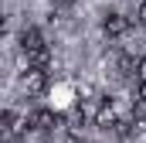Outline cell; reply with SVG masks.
Instances as JSON below:
<instances>
[{
    "instance_id": "cell-7",
    "label": "cell",
    "mask_w": 146,
    "mask_h": 143,
    "mask_svg": "<svg viewBox=\"0 0 146 143\" xmlns=\"http://www.w3.org/2000/svg\"><path fill=\"white\" fill-rule=\"evenodd\" d=\"M136 17H139V24H143V27H146V0H143V3H139V14H136Z\"/></svg>"
},
{
    "instance_id": "cell-6",
    "label": "cell",
    "mask_w": 146,
    "mask_h": 143,
    "mask_svg": "<svg viewBox=\"0 0 146 143\" xmlns=\"http://www.w3.org/2000/svg\"><path fill=\"white\" fill-rule=\"evenodd\" d=\"M136 75H139V85H143L146 82V58H139V72H136Z\"/></svg>"
},
{
    "instance_id": "cell-2",
    "label": "cell",
    "mask_w": 146,
    "mask_h": 143,
    "mask_svg": "<svg viewBox=\"0 0 146 143\" xmlns=\"http://www.w3.org/2000/svg\"><path fill=\"white\" fill-rule=\"evenodd\" d=\"M58 126H61V116H58V112H51V109H37V112H31V130L51 133V130H58Z\"/></svg>"
},
{
    "instance_id": "cell-9",
    "label": "cell",
    "mask_w": 146,
    "mask_h": 143,
    "mask_svg": "<svg viewBox=\"0 0 146 143\" xmlns=\"http://www.w3.org/2000/svg\"><path fill=\"white\" fill-rule=\"evenodd\" d=\"M54 3H65V7H68V3H72V0H54Z\"/></svg>"
},
{
    "instance_id": "cell-4",
    "label": "cell",
    "mask_w": 146,
    "mask_h": 143,
    "mask_svg": "<svg viewBox=\"0 0 146 143\" xmlns=\"http://www.w3.org/2000/svg\"><path fill=\"white\" fill-rule=\"evenodd\" d=\"M21 48H24V55H34V51L48 48V44H44V37H41L37 27H24V34H21Z\"/></svg>"
},
{
    "instance_id": "cell-8",
    "label": "cell",
    "mask_w": 146,
    "mask_h": 143,
    "mask_svg": "<svg viewBox=\"0 0 146 143\" xmlns=\"http://www.w3.org/2000/svg\"><path fill=\"white\" fill-rule=\"evenodd\" d=\"M139 99H143V102H146V82H143V85H139Z\"/></svg>"
},
{
    "instance_id": "cell-1",
    "label": "cell",
    "mask_w": 146,
    "mask_h": 143,
    "mask_svg": "<svg viewBox=\"0 0 146 143\" xmlns=\"http://www.w3.org/2000/svg\"><path fill=\"white\" fill-rule=\"evenodd\" d=\"M21 85H24L31 96H41V92L48 89V68H27L24 78H21Z\"/></svg>"
},
{
    "instance_id": "cell-5",
    "label": "cell",
    "mask_w": 146,
    "mask_h": 143,
    "mask_svg": "<svg viewBox=\"0 0 146 143\" xmlns=\"http://www.w3.org/2000/svg\"><path fill=\"white\" fill-rule=\"evenodd\" d=\"M48 61H51V51L48 48H41L34 55H27V68H48Z\"/></svg>"
},
{
    "instance_id": "cell-3",
    "label": "cell",
    "mask_w": 146,
    "mask_h": 143,
    "mask_svg": "<svg viewBox=\"0 0 146 143\" xmlns=\"http://www.w3.org/2000/svg\"><path fill=\"white\" fill-rule=\"evenodd\" d=\"M102 31L109 37H119L129 31V17H122V14H106V21H102Z\"/></svg>"
}]
</instances>
